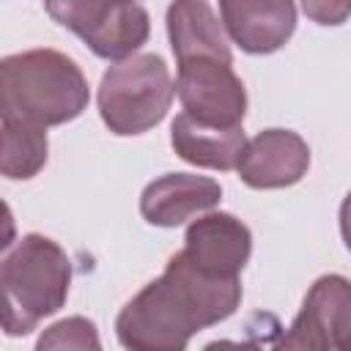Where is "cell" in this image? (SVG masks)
Masks as SVG:
<instances>
[{
    "label": "cell",
    "mask_w": 351,
    "mask_h": 351,
    "mask_svg": "<svg viewBox=\"0 0 351 351\" xmlns=\"http://www.w3.org/2000/svg\"><path fill=\"white\" fill-rule=\"evenodd\" d=\"M239 304V277L208 274L176 252L165 271L123 304L115 335L132 351H181L195 332L230 318Z\"/></svg>",
    "instance_id": "cell-1"
},
{
    "label": "cell",
    "mask_w": 351,
    "mask_h": 351,
    "mask_svg": "<svg viewBox=\"0 0 351 351\" xmlns=\"http://www.w3.org/2000/svg\"><path fill=\"white\" fill-rule=\"evenodd\" d=\"M90 101L82 69L58 49H27L0 58V118L33 126H60Z\"/></svg>",
    "instance_id": "cell-2"
},
{
    "label": "cell",
    "mask_w": 351,
    "mask_h": 351,
    "mask_svg": "<svg viewBox=\"0 0 351 351\" xmlns=\"http://www.w3.org/2000/svg\"><path fill=\"white\" fill-rule=\"evenodd\" d=\"M69 285L71 261L58 241L41 233L14 241L0 258V329L8 337L30 335L66 304Z\"/></svg>",
    "instance_id": "cell-3"
},
{
    "label": "cell",
    "mask_w": 351,
    "mask_h": 351,
    "mask_svg": "<svg viewBox=\"0 0 351 351\" xmlns=\"http://www.w3.org/2000/svg\"><path fill=\"white\" fill-rule=\"evenodd\" d=\"M99 115L118 137H132L154 129L170 110L173 80L167 63L154 55H129L115 60L99 82Z\"/></svg>",
    "instance_id": "cell-4"
},
{
    "label": "cell",
    "mask_w": 351,
    "mask_h": 351,
    "mask_svg": "<svg viewBox=\"0 0 351 351\" xmlns=\"http://www.w3.org/2000/svg\"><path fill=\"white\" fill-rule=\"evenodd\" d=\"M184 112L206 126H241L247 115V90L230 63L217 58H186L178 63L173 85Z\"/></svg>",
    "instance_id": "cell-5"
},
{
    "label": "cell",
    "mask_w": 351,
    "mask_h": 351,
    "mask_svg": "<svg viewBox=\"0 0 351 351\" xmlns=\"http://www.w3.org/2000/svg\"><path fill=\"white\" fill-rule=\"evenodd\" d=\"M351 329V285L343 274L318 277L293 318L285 348H343Z\"/></svg>",
    "instance_id": "cell-6"
},
{
    "label": "cell",
    "mask_w": 351,
    "mask_h": 351,
    "mask_svg": "<svg viewBox=\"0 0 351 351\" xmlns=\"http://www.w3.org/2000/svg\"><path fill=\"white\" fill-rule=\"evenodd\" d=\"M310 145L291 129H263L244 143L236 173L252 189L293 186L307 176Z\"/></svg>",
    "instance_id": "cell-7"
},
{
    "label": "cell",
    "mask_w": 351,
    "mask_h": 351,
    "mask_svg": "<svg viewBox=\"0 0 351 351\" xmlns=\"http://www.w3.org/2000/svg\"><path fill=\"white\" fill-rule=\"evenodd\" d=\"M181 252L208 274L239 277L252 255V233L239 217L211 211L186 228Z\"/></svg>",
    "instance_id": "cell-8"
},
{
    "label": "cell",
    "mask_w": 351,
    "mask_h": 351,
    "mask_svg": "<svg viewBox=\"0 0 351 351\" xmlns=\"http://www.w3.org/2000/svg\"><path fill=\"white\" fill-rule=\"evenodd\" d=\"M222 27L250 55H271L296 30L293 0H219Z\"/></svg>",
    "instance_id": "cell-9"
},
{
    "label": "cell",
    "mask_w": 351,
    "mask_h": 351,
    "mask_svg": "<svg viewBox=\"0 0 351 351\" xmlns=\"http://www.w3.org/2000/svg\"><path fill=\"white\" fill-rule=\"evenodd\" d=\"M222 200L219 181L195 173H165L140 195V214L148 225L178 228L189 217L214 208Z\"/></svg>",
    "instance_id": "cell-10"
},
{
    "label": "cell",
    "mask_w": 351,
    "mask_h": 351,
    "mask_svg": "<svg viewBox=\"0 0 351 351\" xmlns=\"http://www.w3.org/2000/svg\"><path fill=\"white\" fill-rule=\"evenodd\" d=\"M165 25L178 63L197 55L233 63L228 33L217 19L214 8L208 5V0H173L167 5Z\"/></svg>",
    "instance_id": "cell-11"
},
{
    "label": "cell",
    "mask_w": 351,
    "mask_h": 351,
    "mask_svg": "<svg viewBox=\"0 0 351 351\" xmlns=\"http://www.w3.org/2000/svg\"><path fill=\"white\" fill-rule=\"evenodd\" d=\"M244 143L247 137L241 126H206L186 112L176 115L170 126L173 151L184 162L206 170H233Z\"/></svg>",
    "instance_id": "cell-12"
},
{
    "label": "cell",
    "mask_w": 351,
    "mask_h": 351,
    "mask_svg": "<svg viewBox=\"0 0 351 351\" xmlns=\"http://www.w3.org/2000/svg\"><path fill=\"white\" fill-rule=\"evenodd\" d=\"M151 33V16L140 3H126L88 27L80 38L88 49L104 60H123L134 55Z\"/></svg>",
    "instance_id": "cell-13"
},
{
    "label": "cell",
    "mask_w": 351,
    "mask_h": 351,
    "mask_svg": "<svg viewBox=\"0 0 351 351\" xmlns=\"http://www.w3.org/2000/svg\"><path fill=\"white\" fill-rule=\"evenodd\" d=\"M49 140L44 126L5 121L0 126V176L11 181H27L47 165Z\"/></svg>",
    "instance_id": "cell-14"
},
{
    "label": "cell",
    "mask_w": 351,
    "mask_h": 351,
    "mask_svg": "<svg viewBox=\"0 0 351 351\" xmlns=\"http://www.w3.org/2000/svg\"><path fill=\"white\" fill-rule=\"evenodd\" d=\"M126 3H137V0H44V8L52 16V22L82 36L88 27H93L99 19H104L110 11Z\"/></svg>",
    "instance_id": "cell-15"
},
{
    "label": "cell",
    "mask_w": 351,
    "mask_h": 351,
    "mask_svg": "<svg viewBox=\"0 0 351 351\" xmlns=\"http://www.w3.org/2000/svg\"><path fill=\"white\" fill-rule=\"evenodd\" d=\"M99 332L93 326V321L82 318V315H71L63 318L58 324H52L38 340L36 348H99Z\"/></svg>",
    "instance_id": "cell-16"
},
{
    "label": "cell",
    "mask_w": 351,
    "mask_h": 351,
    "mask_svg": "<svg viewBox=\"0 0 351 351\" xmlns=\"http://www.w3.org/2000/svg\"><path fill=\"white\" fill-rule=\"evenodd\" d=\"M302 11L315 25L337 27V25H343L348 19L351 0H302Z\"/></svg>",
    "instance_id": "cell-17"
},
{
    "label": "cell",
    "mask_w": 351,
    "mask_h": 351,
    "mask_svg": "<svg viewBox=\"0 0 351 351\" xmlns=\"http://www.w3.org/2000/svg\"><path fill=\"white\" fill-rule=\"evenodd\" d=\"M14 241H16V219L11 206L0 197V252H5Z\"/></svg>",
    "instance_id": "cell-18"
}]
</instances>
